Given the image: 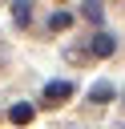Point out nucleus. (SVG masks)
Here are the masks:
<instances>
[{
  "label": "nucleus",
  "mask_w": 125,
  "mask_h": 129,
  "mask_svg": "<svg viewBox=\"0 0 125 129\" xmlns=\"http://www.w3.org/2000/svg\"><path fill=\"white\" fill-rule=\"evenodd\" d=\"M69 93H73L69 81H48V85H44V105H60Z\"/></svg>",
  "instance_id": "nucleus-1"
},
{
  "label": "nucleus",
  "mask_w": 125,
  "mask_h": 129,
  "mask_svg": "<svg viewBox=\"0 0 125 129\" xmlns=\"http://www.w3.org/2000/svg\"><path fill=\"white\" fill-rule=\"evenodd\" d=\"M69 24H73V12H52V16H48V28H52V32H60V28H69Z\"/></svg>",
  "instance_id": "nucleus-6"
},
{
  "label": "nucleus",
  "mask_w": 125,
  "mask_h": 129,
  "mask_svg": "<svg viewBox=\"0 0 125 129\" xmlns=\"http://www.w3.org/2000/svg\"><path fill=\"white\" fill-rule=\"evenodd\" d=\"M89 48H93V56H113V48H117V40H113L109 32H97Z\"/></svg>",
  "instance_id": "nucleus-2"
},
{
  "label": "nucleus",
  "mask_w": 125,
  "mask_h": 129,
  "mask_svg": "<svg viewBox=\"0 0 125 129\" xmlns=\"http://www.w3.org/2000/svg\"><path fill=\"white\" fill-rule=\"evenodd\" d=\"M81 12H85V16H89V20H101V4H85V8H81Z\"/></svg>",
  "instance_id": "nucleus-7"
},
{
  "label": "nucleus",
  "mask_w": 125,
  "mask_h": 129,
  "mask_svg": "<svg viewBox=\"0 0 125 129\" xmlns=\"http://www.w3.org/2000/svg\"><path fill=\"white\" fill-rule=\"evenodd\" d=\"M12 20H16L20 28H28V20H32V4H28V0H16V4H12Z\"/></svg>",
  "instance_id": "nucleus-4"
},
{
  "label": "nucleus",
  "mask_w": 125,
  "mask_h": 129,
  "mask_svg": "<svg viewBox=\"0 0 125 129\" xmlns=\"http://www.w3.org/2000/svg\"><path fill=\"white\" fill-rule=\"evenodd\" d=\"M8 121H12V125H28V121H32V105H28V101H16V105L8 109Z\"/></svg>",
  "instance_id": "nucleus-3"
},
{
  "label": "nucleus",
  "mask_w": 125,
  "mask_h": 129,
  "mask_svg": "<svg viewBox=\"0 0 125 129\" xmlns=\"http://www.w3.org/2000/svg\"><path fill=\"white\" fill-rule=\"evenodd\" d=\"M89 97H93L97 105H105V101H113V85H105V81H101V85H93V89H89Z\"/></svg>",
  "instance_id": "nucleus-5"
}]
</instances>
